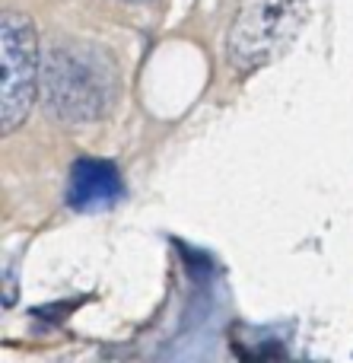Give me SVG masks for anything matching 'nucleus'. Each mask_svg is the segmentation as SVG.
I'll list each match as a JSON object with an SVG mask.
<instances>
[{
  "mask_svg": "<svg viewBox=\"0 0 353 363\" xmlns=\"http://www.w3.org/2000/svg\"><path fill=\"white\" fill-rule=\"evenodd\" d=\"M118 96L112 57L89 42H54L42 57L45 108L64 125H89L108 115Z\"/></svg>",
  "mask_w": 353,
  "mask_h": 363,
  "instance_id": "nucleus-1",
  "label": "nucleus"
},
{
  "mask_svg": "<svg viewBox=\"0 0 353 363\" xmlns=\"http://www.w3.org/2000/svg\"><path fill=\"white\" fill-rule=\"evenodd\" d=\"M309 0H239L226 35V57L236 74H252L296 38Z\"/></svg>",
  "mask_w": 353,
  "mask_h": 363,
  "instance_id": "nucleus-2",
  "label": "nucleus"
},
{
  "mask_svg": "<svg viewBox=\"0 0 353 363\" xmlns=\"http://www.w3.org/2000/svg\"><path fill=\"white\" fill-rule=\"evenodd\" d=\"M42 89L38 35L29 16L4 10L0 16V128L13 134L25 118Z\"/></svg>",
  "mask_w": 353,
  "mask_h": 363,
  "instance_id": "nucleus-3",
  "label": "nucleus"
},
{
  "mask_svg": "<svg viewBox=\"0 0 353 363\" xmlns=\"http://www.w3.org/2000/svg\"><path fill=\"white\" fill-rule=\"evenodd\" d=\"M121 191V179L108 160L83 157L74 163L67 182V204L74 211H99L108 207Z\"/></svg>",
  "mask_w": 353,
  "mask_h": 363,
  "instance_id": "nucleus-4",
  "label": "nucleus"
}]
</instances>
